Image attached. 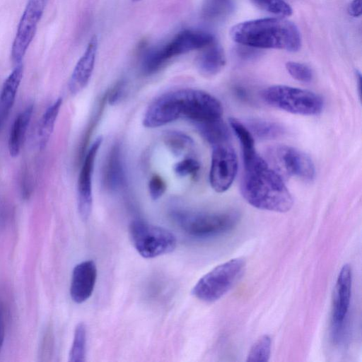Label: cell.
<instances>
[{
  "mask_svg": "<svg viewBox=\"0 0 362 362\" xmlns=\"http://www.w3.org/2000/svg\"><path fill=\"white\" fill-rule=\"evenodd\" d=\"M352 272L349 264H344L338 275L332 311V335L335 341H340L345 327L351 296Z\"/></svg>",
  "mask_w": 362,
  "mask_h": 362,
  "instance_id": "cell-11",
  "label": "cell"
},
{
  "mask_svg": "<svg viewBox=\"0 0 362 362\" xmlns=\"http://www.w3.org/2000/svg\"><path fill=\"white\" fill-rule=\"evenodd\" d=\"M229 124L239 141L243 158L255 153V138L246 125L233 117L229 119Z\"/></svg>",
  "mask_w": 362,
  "mask_h": 362,
  "instance_id": "cell-25",
  "label": "cell"
},
{
  "mask_svg": "<svg viewBox=\"0 0 362 362\" xmlns=\"http://www.w3.org/2000/svg\"><path fill=\"white\" fill-rule=\"evenodd\" d=\"M245 267L243 258H235L221 264L204 275L192 288L199 300L213 303L228 293L242 276Z\"/></svg>",
  "mask_w": 362,
  "mask_h": 362,
  "instance_id": "cell-6",
  "label": "cell"
},
{
  "mask_svg": "<svg viewBox=\"0 0 362 362\" xmlns=\"http://www.w3.org/2000/svg\"><path fill=\"white\" fill-rule=\"evenodd\" d=\"M182 117L181 89L164 93L147 108L143 124L148 128L158 127Z\"/></svg>",
  "mask_w": 362,
  "mask_h": 362,
  "instance_id": "cell-13",
  "label": "cell"
},
{
  "mask_svg": "<svg viewBox=\"0 0 362 362\" xmlns=\"http://www.w3.org/2000/svg\"><path fill=\"white\" fill-rule=\"evenodd\" d=\"M214 41V37L211 33L203 30H182L165 45L147 51L143 58L142 69L147 74H153L170 59L202 49Z\"/></svg>",
  "mask_w": 362,
  "mask_h": 362,
  "instance_id": "cell-3",
  "label": "cell"
},
{
  "mask_svg": "<svg viewBox=\"0 0 362 362\" xmlns=\"http://www.w3.org/2000/svg\"><path fill=\"white\" fill-rule=\"evenodd\" d=\"M243 160L240 193L244 199L259 209L288 211L293 200L281 175L257 152Z\"/></svg>",
  "mask_w": 362,
  "mask_h": 362,
  "instance_id": "cell-1",
  "label": "cell"
},
{
  "mask_svg": "<svg viewBox=\"0 0 362 362\" xmlns=\"http://www.w3.org/2000/svg\"><path fill=\"white\" fill-rule=\"evenodd\" d=\"M166 185L161 177L154 175L148 182L149 194L152 199H158L165 192Z\"/></svg>",
  "mask_w": 362,
  "mask_h": 362,
  "instance_id": "cell-32",
  "label": "cell"
},
{
  "mask_svg": "<svg viewBox=\"0 0 362 362\" xmlns=\"http://www.w3.org/2000/svg\"><path fill=\"white\" fill-rule=\"evenodd\" d=\"M86 327L83 322H80L75 327L69 361L71 362H83L86 360Z\"/></svg>",
  "mask_w": 362,
  "mask_h": 362,
  "instance_id": "cell-26",
  "label": "cell"
},
{
  "mask_svg": "<svg viewBox=\"0 0 362 362\" xmlns=\"http://www.w3.org/2000/svg\"><path fill=\"white\" fill-rule=\"evenodd\" d=\"M124 88V82L123 81H120L115 84L110 93L107 95V99L110 104L114 105L120 100L123 94Z\"/></svg>",
  "mask_w": 362,
  "mask_h": 362,
  "instance_id": "cell-33",
  "label": "cell"
},
{
  "mask_svg": "<svg viewBox=\"0 0 362 362\" xmlns=\"http://www.w3.org/2000/svg\"><path fill=\"white\" fill-rule=\"evenodd\" d=\"M103 138L98 137L88 148L81 168L77 185L78 209L81 218L86 220L90 214L93 203L92 177L98 151Z\"/></svg>",
  "mask_w": 362,
  "mask_h": 362,
  "instance_id": "cell-14",
  "label": "cell"
},
{
  "mask_svg": "<svg viewBox=\"0 0 362 362\" xmlns=\"http://www.w3.org/2000/svg\"><path fill=\"white\" fill-rule=\"evenodd\" d=\"M260 9L270 13L286 17L292 14L291 6L284 0H251Z\"/></svg>",
  "mask_w": 362,
  "mask_h": 362,
  "instance_id": "cell-29",
  "label": "cell"
},
{
  "mask_svg": "<svg viewBox=\"0 0 362 362\" xmlns=\"http://www.w3.org/2000/svg\"><path fill=\"white\" fill-rule=\"evenodd\" d=\"M43 9V0H28L19 21L12 44L11 58L16 65L21 63L35 36L37 25L42 15Z\"/></svg>",
  "mask_w": 362,
  "mask_h": 362,
  "instance_id": "cell-12",
  "label": "cell"
},
{
  "mask_svg": "<svg viewBox=\"0 0 362 362\" xmlns=\"http://www.w3.org/2000/svg\"><path fill=\"white\" fill-rule=\"evenodd\" d=\"M98 49V38L93 36L86 49L76 63L69 83L73 95L81 92L88 83L95 66Z\"/></svg>",
  "mask_w": 362,
  "mask_h": 362,
  "instance_id": "cell-16",
  "label": "cell"
},
{
  "mask_svg": "<svg viewBox=\"0 0 362 362\" xmlns=\"http://www.w3.org/2000/svg\"><path fill=\"white\" fill-rule=\"evenodd\" d=\"M163 141L175 156L182 154L193 146L192 139L185 134L179 132H167L163 136Z\"/></svg>",
  "mask_w": 362,
  "mask_h": 362,
  "instance_id": "cell-27",
  "label": "cell"
},
{
  "mask_svg": "<svg viewBox=\"0 0 362 362\" xmlns=\"http://www.w3.org/2000/svg\"><path fill=\"white\" fill-rule=\"evenodd\" d=\"M347 12L352 17H360L362 13L361 0H352L348 6Z\"/></svg>",
  "mask_w": 362,
  "mask_h": 362,
  "instance_id": "cell-34",
  "label": "cell"
},
{
  "mask_svg": "<svg viewBox=\"0 0 362 362\" xmlns=\"http://www.w3.org/2000/svg\"><path fill=\"white\" fill-rule=\"evenodd\" d=\"M199 168V163L192 158L183 159L174 166L175 173L182 177L194 175Z\"/></svg>",
  "mask_w": 362,
  "mask_h": 362,
  "instance_id": "cell-31",
  "label": "cell"
},
{
  "mask_svg": "<svg viewBox=\"0 0 362 362\" xmlns=\"http://www.w3.org/2000/svg\"><path fill=\"white\" fill-rule=\"evenodd\" d=\"M103 179L105 186L111 190H116L124 184V171L118 144L113 146L110 151L104 167Z\"/></svg>",
  "mask_w": 362,
  "mask_h": 362,
  "instance_id": "cell-18",
  "label": "cell"
},
{
  "mask_svg": "<svg viewBox=\"0 0 362 362\" xmlns=\"http://www.w3.org/2000/svg\"><path fill=\"white\" fill-rule=\"evenodd\" d=\"M238 170V159L229 143L213 147L209 181L218 193L228 190L233 184Z\"/></svg>",
  "mask_w": 362,
  "mask_h": 362,
  "instance_id": "cell-10",
  "label": "cell"
},
{
  "mask_svg": "<svg viewBox=\"0 0 362 362\" xmlns=\"http://www.w3.org/2000/svg\"><path fill=\"white\" fill-rule=\"evenodd\" d=\"M261 96L268 105L296 115H315L324 105L322 97L315 93L285 85L269 86Z\"/></svg>",
  "mask_w": 362,
  "mask_h": 362,
  "instance_id": "cell-5",
  "label": "cell"
},
{
  "mask_svg": "<svg viewBox=\"0 0 362 362\" xmlns=\"http://www.w3.org/2000/svg\"><path fill=\"white\" fill-rule=\"evenodd\" d=\"M174 218L188 235L206 238L224 234L233 230L240 221V214L234 210L219 212L177 211Z\"/></svg>",
  "mask_w": 362,
  "mask_h": 362,
  "instance_id": "cell-4",
  "label": "cell"
},
{
  "mask_svg": "<svg viewBox=\"0 0 362 362\" xmlns=\"http://www.w3.org/2000/svg\"><path fill=\"white\" fill-rule=\"evenodd\" d=\"M23 74V66L21 63L16 65L3 84L0 92V118L2 119L13 105Z\"/></svg>",
  "mask_w": 362,
  "mask_h": 362,
  "instance_id": "cell-19",
  "label": "cell"
},
{
  "mask_svg": "<svg viewBox=\"0 0 362 362\" xmlns=\"http://www.w3.org/2000/svg\"><path fill=\"white\" fill-rule=\"evenodd\" d=\"M195 124L202 136L213 147L228 143L230 132L221 118Z\"/></svg>",
  "mask_w": 362,
  "mask_h": 362,
  "instance_id": "cell-21",
  "label": "cell"
},
{
  "mask_svg": "<svg viewBox=\"0 0 362 362\" xmlns=\"http://www.w3.org/2000/svg\"><path fill=\"white\" fill-rule=\"evenodd\" d=\"M201 50L197 59L199 71L206 76L218 74L226 65L223 48L214 41Z\"/></svg>",
  "mask_w": 362,
  "mask_h": 362,
  "instance_id": "cell-17",
  "label": "cell"
},
{
  "mask_svg": "<svg viewBox=\"0 0 362 362\" xmlns=\"http://www.w3.org/2000/svg\"><path fill=\"white\" fill-rule=\"evenodd\" d=\"M235 4V0H204L202 16L209 21L222 19L233 11Z\"/></svg>",
  "mask_w": 362,
  "mask_h": 362,
  "instance_id": "cell-24",
  "label": "cell"
},
{
  "mask_svg": "<svg viewBox=\"0 0 362 362\" xmlns=\"http://www.w3.org/2000/svg\"><path fill=\"white\" fill-rule=\"evenodd\" d=\"M236 43L252 48L297 52L301 47L300 33L295 23L284 17L264 18L235 25L230 31Z\"/></svg>",
  "mask_w": 362,
  "mask_h": 362,
  "instance_id": "cell-2",
  "label": "cell"
},
{
  "mask_svg": "<svg viewBox=\"0 0 362 362\" xmlns=\"http://www.w3.org/2000/svg\"><path fill=\"white\" fill-rule=\"evenodd\" d=\"M62 104V98H58L43 114L38 128V144L40 149H43L53 132L56 119Z\"/></svg>",
  "mask_w": 362,
  "mask_h": 362,
  "instance_id": "cell-23",
  "label": "cell"
},
{
  "mask_svg": "<svg viewBox=\"0 0 362 362\" xmlns=\"http://www.w3.org/2000/svg\"><path fill=\"white\" fill-rule=\"evenodd\" d=\"M272 339L268 335L260 337L251 346L247 356V362H267L269 359Z\"/></svg>",
  "mask_w": 362,
  "mask_h": 362,
  "instance_id": "cell-28",
  "label": "cell"
},
{
  "mask_svg": "<svg viewBox=\"0 0 362 362\" xmlns=\"http://www.w3.org/2000/svg\"><path fill=\"white\" fill-rule=\"evenodd\" d=\"M182 117L194 124L221 118V103L210 93L198 89H181Z\"/></svg>",
  "mask_w": 362,
  "mask_h": 362,
  "instance_id": "cell-9",
  "label": "cell"
},
{
  "mask_svg": "<svg viewBox=\"0 0 362 362\" xmlns=\"http://www.w3.org/2000/svg\"><path fill=\"white\" fill-rule=\"evenodd\" d=\"M269 165L283 178L296 177L311 180L315 169L312 159L305 152L292 146L277 145L269 147L267 152Z\"/></svg>",
  "mask_w": 362,
  "mask_h": 362,
  "instance_id": "cell-8",
  "label": "cell"
},
{
  "mask_svg": "<svg viewBox=\"0 0 362 362\" xmlns=\"http://www.w3.org/2000/svg\"><path fill=\"white\" fill-rule=\"evenodd\" d=\"M129 236L137 252L144 258L170 253L177 245L176 238L170 230L141 220L131 223Z\"/></svg>",
  "mask_w": 362,
  "mask_h": 362,
  "instance_id": "cell-7",
  "label": "cell"
},
{
  "mask_svg": "<svg viewBox=\"0 0 362 362\" xmlns=\"http://www.w3.org/2000/svg\"><path fill=\"white\" fill-rule=\"evenodd\" d=\"M134 1H140V0H133Z\"/></svg>",
  "mask_w": 362,
  "mask_h": 362,
  "instance_id": "cell-37",
  "label": "cell"
},
{
  "mask_svg": "<svg viewBox=\"0 0 362 362\" xmlns=\"http://www.w3.org/2000/svg\"><path fill=\"white\" fill-rule=\"evenodd\" d=\"M33 112V106L30 105L22 111L13 122L8 144L10 155L13 157L17 156L20 152Z\"/></svg>",
  "mask_w": 362,
  "mask_h": 362,
  "instance_id": "cell-20",
  "label": "cell"
},
{
  "mask_svg": "<svg viewBox=\"0 0 362 362\" xmlns=\"http://www.w3.org/2000/svg\"><path fill=\"white\" fill-rule=\"evenodd\" d=\"M2 121H3V119L0 118V127H1V123H2Z\"/></svg>",
  "mask_w": 362,
  "mask_h": 362,
  "instance_id": "cell-36",
  "label": "cell"
},
{
  "mask_svg": "<svg viewBox=\"0 0 362 362\" xmlns=\"http://www.w3.org/2000/svg\"><path fill=\"white\" fill-rule=\"evenodd\" d=\"M97 279V268L92 260L76 264L72 272L70 296L73 301L82 303L93 293Z\"/></svg>",
  "mask_w": 362,
  "mask_h": 362,
  "instance_id": "cell-15",
  "label": "cell"
},
{
  "mask_svg": "<svg viewBox=\"0 0 362 362\" xmlns=\"http://www.w3.org/2000/svg\"><path fill=\"white\" fill-rule=\"evenodd\" d=\"M5 336V326H4V310L1 304H0V351L3 346Z\"/></svg>",
  "mask_w": 362,
  "mask_h": 362,
  "instance_id": "cell-35",
  "label": "cell"
},
{
  "mask_svg": "<svg viewBox=\"0 0 362 362\" xmlns=\"http://www.w3.org/2000/svg\"><path fill=\"white\" fill-rule=\"evenodd\" d=\"M286 69L288 74L298 81L308 83L313 80V71L305 64L296 62H288L286 64Z\"/></svg>",
  "mask_w": 362,
  "mask_h": 362,
  "instance_id": "cell-30",
  "label": "cell"
},
{
  "mask_svg": "<svg viewBox=\"0 0 362 362\" xmlns=\"http://www.w3.org/2000/svg\"><path fill=\"white\" fill-rule=\"evenodd\" d=\"M245 125L254 137L263 140L279 138L286 132L282 124L262 119H250Z\"/></svg>",
  "mask_w": 362,
  "mask_h": 362,
  "instance_id": "cell-22",
  "label": "cell"
}]
</instances>
